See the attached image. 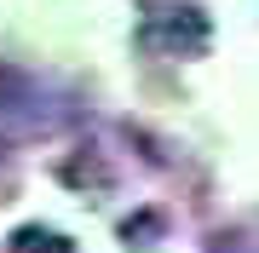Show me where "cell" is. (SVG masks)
<instances>
[{
    "label": "cell",
    "instance_id": "1",
    "mask_svg": "<svg viewBox=\"0 0 259 253\" xmlns=\"http://www.w3.org/2000/svg\"><path fill=\"white\" fill-rule=\"evenodd\" d=\"M12 253H69V242H64L58 230L29 225V230H18V236H12Z\"/></svg>",
    "mask_w": 259,
    "mask_h": 253
},
{
    "label": "cell",
    "instance_id": "2",
    "mask_svg": "<svg viewBox=\"0 0 259 253\" xmlns=\"http://www.w3.org/2000/svg\"><path fill=\"white\" fill-rule=\"evenodd\" d=\"M23 98H29V81H23V69H12L6 58H0V110H18Z\"/></svg>",
    "mask_w": 259,
    "mask_h": 253
}]
</instances>
